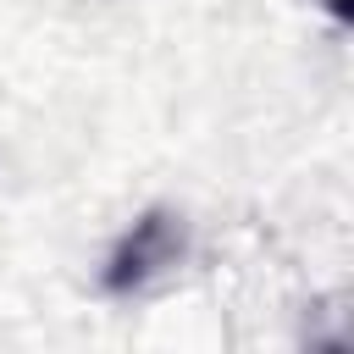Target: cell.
Returning a JSON list of instances; mask_svg holds the SVG:
<instances>
[{
    "mask_svg": "<svg viewBox=\"0 0 354 354\" xmlns=\"http://www.w3.org/2000/svg\"><path fill=\"white\" fill-rule=\"evenodd\" d=\"M177 260H183V216H171V210L155 205V210H144L116 238V249H111V260L100 271V288L105 293H138L149 277H160Z\"/></svg>",
    "mask_w": 354,
    "mask_h": 354,
    "instance_id": "cell-1",
    "label": "cell"
},
{
    "mask_svg": "<svg viewBox=\"0 0 354 354\" xmlns=\"http://www.w3.org/2000/svg\"><path fill=\"white\" fill-rule=\"evenodd\" d=\"M326 11H332L337 22H354V0H326Z\"/></svg>",
    "mask_w": 354,
    "mask_h": 354,
    "instance_id": "cell-2",
    "label": "cell"
}]
</instances>
